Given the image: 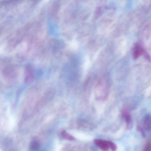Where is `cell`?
Masks as SVG:
<instances>
[{"label":"cell","mask_w":151,"mask_h":151,"mask_svg":"<svg viewBox=\"0 0 151 151\" xmlns=\"http://www.w3.org/2000/svg\"><path fill=\"white\" fill-rule=\"evenodd\" d=\"M142 55H144L145 56L149 59V57H148L147 52H145V50L142 48L140 44L137 43L135 45L133 50V57L134 59H137Z\"/></svg>","instance_id":"obj_1"},{"label":"cell","mask_w":151,"mask_h":151,"mask_svg":"<svg viewBox=\"0 0 151 151\" xmlns=\"http://www.w3.org/2000/svg\"><path fill=\"white\" fill-rule=\"evenodd\" d=\"M95 144L104 151H107L109 150V141H105L102 139H95L94 141Z\"/></svg>","instance_id":"obj_2"},{"label":"cell","mask_w":151,"mask_h":151,"mask_svg":"<svg viewBox=\"0 0 151 151\" xmlns=\"http://www.w3.org/2000/svg\"><path fill=\"white\" fill-rule=\"evenodd\" d=\"M61 135L63 138L66 139V140H69V141H73V140H74V137L65 130H63L61 132Z\"/></svg>","instance_id":"obj_3"},{"label":"cell","mask_w":151,"mask_h":151,"mask_svg":"<svg viewBox=\"0 0 151 151\" xmlns=\"http://www.w3.org/2000/svg\"><path fill=\"white\" fill-rule=\"evenodd\" d=\"M144 123V127L147 130L151 129V118L150 116H148L146 118Z\"/></svg>","instance_id":"obj_4"},{"label":"cell","mask_w":151,"mask_h":151,"mask_svg":"<svg viewBox=\"0 0 151 151\" xmlns=\"http://www.w3.org/2000/svg\"><path fill=\"white\" fill-rule=\"evenodd\" d=\"M143 151H151V140H150L146 143Z\"/></svg>","instance_id":"obj_5"},{"label":"cell","mask_w":151,"mask_h":151,"mask_svg":"<svg viewBox=\"0 0 151 151\" xmlns=\"http://www.w3.org/2000/svg\"><path fill=\"white\" fill-rule=\"evenodd\" d=\"M109 148L112 151H115L117 150V146L114 143L109 141Z\"/></svg>","instance_id":"obj_6"}]
</instances>
